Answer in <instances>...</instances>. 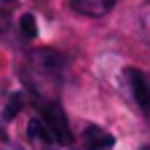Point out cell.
Segmentation results:
<instances>
[{"instance_id":"cell-1","label":"cell","mask_w":150,"mask_h":150,"mask_svg":"<svg viewBox=\"0 0 150 150\" xmlns=\"http://www.w3.org/2000/svg\"><path fill=\"white\" fill-rule=\"evenodd\" d=\"M40 112H43V121L48 123V129L54 131L56 142L70 145V142H72V134H70V123H67L64 110L56 105V102H48V105H43V107H40Z\"/></svg>"},{"instance_id":"cell-2","label":"cell","mask_w":150,"mask_h":150,"mask_svg":"<svg viewBox=\"0 0 150 150\" xmlns=\"http://www.w3.org/2000/svg\"><path fill=\"white\" fill-rule=\"evenodd\" d=\"M115 145V137L110 131L99 129V126H86L83 129V147L86 150H110Z\"/></svg>"},{"instance_id":"cell-3","label":"cell","mask_w":150,"mask_h":150,"mask_svg":"<svg viewBox=\"0 0 150 150\" xmlns=\"http://www.w3.org/2000/svg\"><path fill=\"white\" fill-rule=\"evenodd\" d=\"M126 78L131 81V91H134V99L142 107V112H150V83L139 70H126Z\"/></svg>"},{"instance_id":"cell-4","label":"cell","mask_w":150,"mask_h":150,"mask_svg":"<svg viewBox=\"0 0 150 150\" xmlns=\"http://www.w3.org/2000/svg\"><path fill=\"white\" fill-rule=\"evenodd\" d=\"M70 6L81 16H105L112 11L115 0H70Z\"/></svg>"},{"instance_id":"cell-5","label":"cell","mask_w":150,"mask_h":150,"mask_svg":"<svg viewBox=\"0 0 150 150\" xmlns=\"http://www.w3.org/2000/svg\"><path fill=\"white\" fill-rule=\"evenodd\" d=\"M27 134H30V139L35 142V145H40V147H51L54 145V131L48 129V123L46 121H40V118H35V121H30V129H27Z\"/></svg>"},{"instance_id":"cell-6","label":"cell","mask_w":150,"mask_h":150,"mask_svg":"<svg viewBox=\"0 0 150 150\" xmlns=\"http://www.w3.org/2000/svg\"><path fill=\"white\" fill-rule=\"evenodd\" d=\"M19 30H22V35H24V38H35V35H38L35 16H32V13H24L22 19H19Z\"/></svg>"},{"instance_id":"cell-7","label":"cell","mask_w":150,"mask_h":150,"mask_svg":"<svg viewBox=\"0 0 150 150\" xmlns=\"http://www.w3.org/2000/svg\"><path fill=\"white\" fill-rule=\"evenodd\" d=\"M19 105H22V97L13 94L11 102H8V107H6V118H13V115H16V112H19Z\"/></svg>"},{"instance_id":"cell-8","label":"cell","mask_w":150,"mask_h":150,"mask_svg":"<svg viewBox=\"0 0 150 150\" xmlns=\"http://www.w3.org/2000/svg\"><path fill=\"white\" fill-rule=\"evenodd\" d=\"M6 3H13V0H6Z\"/></svg>"}]
</instances>
